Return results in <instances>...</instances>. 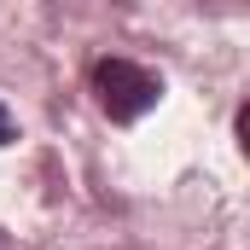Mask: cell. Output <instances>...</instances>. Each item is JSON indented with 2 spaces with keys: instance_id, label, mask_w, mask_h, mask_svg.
<instances>
[{
  "instance_id": "2",
  "label": "cell",
  "mask_w": 250,
  "mask_h": 250,
  "mask_svg": "<svg viewBox=\"0 0 250 250\" xmlns=\"http://www.w3.org/2000/svg\"><path fill=\"white\" fill-rule=\"evenodd\" d=\"M6 140H12V111L0 105V146H6Z\"/></svg>"
},
{
  "instance_id": "1",
  "label": "cell",
  "mask_w": 250,
  "mask_h": 250,
  "mask_svg": "<svg viewBox=\"0 0 250 250\" xmlns=\"http://www.w3.org/2000/svg\"><path fill=\"white\" fill-rule=\"evenodd\" d=\"M93 99L111 123H140L157 99H163V82L134 59H99L93 64Z\"/></svg>"
}]
</instances>
